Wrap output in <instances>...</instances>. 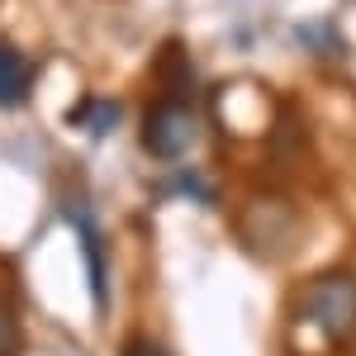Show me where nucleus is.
I'll use <instances>...</instances> for the list:
<instances>
[{"label": "nucleus", "mask_w": 356, "mask_h": 356, "mask_svg": "<svg viewBox=\"0 0 356 356\" xmlns=\"http://www.w3.org/2000/svg\"><path fill=\"white\" fill-rule=\"evenodd\" d=\"M24 90H29V62L15 48H0V105L24 100Z\"/></svg>", "instance_id": "7ed1b4c3"}, {"label": "nucleus", "mask_w": 356, "mask_h": 356, "mask_svg": "<svg viewBox=\"0 0 356 356\" xmlns=\"http://www.w3.org/2000/svg\"><path fill=\"white\" fill-rule=\"evenodd\" d=\"M191 143H195V114L186 110L181 100H166V105H157V110L147 114V124H143V147H147L152 157L171 162V157H181Z\"/></svg>", "instance_id": "f03ea898"}, {"label": "nucleus", "mask_w": 356, "mask_h": 356, "mask_svg": "<svg viewBox=\"0 0 356 356\" xmlns=\"http://www.w3.org/2000/svg\"><path fill=\"white\" fill-rule=\"evenodd\" d=\"M119 356H171L162 342H152V337H134V342H124V352Z\"/></svg>", "instance_id": "20e7f679"}, {"label": "nucleus", "mask_w": 356, "mask_h": 356, "mask_svg": "<svg viewBox=\"0 0 356 356\" xmlns=\"http://www.w3.org/2000/svg\"><path fill=\"white\" fill-rule=\"evenodd\" d=\"M304 314L328 332V337H352L356 332V275L332 271L309 285L304 295Z\"/></svg>", "instance_id": "f257e3e1"}]
</instances>
